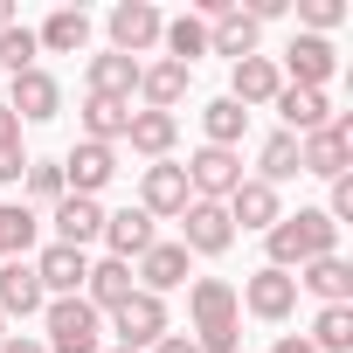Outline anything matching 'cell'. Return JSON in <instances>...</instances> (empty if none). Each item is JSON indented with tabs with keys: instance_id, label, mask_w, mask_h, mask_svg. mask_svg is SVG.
I'll use <instances>...</instances> for the list:
<instances>
[{
	"instance_id": "60d3db41",
	"label": "cell",
	"mask_w": 353,
	"mask_h": 353,
	"mask_svg": "<svg viewBox=\"0 0 353 353\" xmlns=\"http://www.w3.org/2000/svg\"><path fill=\"white\" fill-rule=\"evenodd\" d=\"M0 353H49V346H42V339H8Z\"/></svg>"
},
{
	"instance_id": "3957f363",
	"label": "cell",
	"mask_w": 353,
	"mask_h": 353,
	"mask_svg": "<svg viewBox=\"0 0 353 353\" xmlns=\"http://www.w3.org/2000/svg\"><path fill=\"white\" fill-rule=\"evenodd\" d=\"M42 319H49V353H104V312H97V305H83V298H49Z\"/></svg>"
},
{
	"instance_id": "7c38bea8",
	"label": "cell",
	"mask_w": 353,
	"mask_h": 353,
	"mask_svg": "<svg viewBox=\"0 0 353 353\" xmlns=\"http://www.w3.org/2000/svg\"><path fill=\"white\" fill-rule=\"evenodd\" d=\"M236 305H250L256 319H270V325H277V319H291V305H298V277H291V270H270V263H263V270H256V277L243 284V298H236Z\"/></svg>"
},
{
	"instance_id": "b9f144b4",
	"label": "cell",
	"mask_w": 353,
	"mask_h": 353,
	"mask_svg": "<svg viewBox=\"0 0 353 353\" xmlns=\"http://www.w3.org/2000/svg\"><path fill=\"white\" fill-rule=\"evenodd\" d=\"M270 353H312V346H305V339H277Z\"/></svg>"
},
{
	"instance_id": "484cf974",
	"label": "cell",
	"mask_w": 353,
	"mask_h": 353,
	"mask_svg": "<svg viewBox=\"0 0 353 353\" xmlns=\"http://www.w3.org/2000/svg\"><path fill=\"white\" fill-rule=\"evenodd\" d=\"M132 90H139V63L132 56H118V49L90 56V97H125L132 104Z\"/></svg>"
},
{
	"instance_id": "4316f807",
	"label": "cell",
	"mask_w": 353,
	"mask_h": 353,
	"mask_svg": "<svg viewBox=\"0 0 353 353\" xmlns=\"http://www.w3.org/2000/svg\"><path fill=\"white\" fill-rule=\"evenodd\" d=\"M298 284L319 291L325 305H353V263H346V256H319V263H305Z\"/></svg>"
},
{
	"instance_id": "f1b7e54d",
	"label": "cell",
	"mask_w": 353,
	"mask_h": 353,
	"mask_svg": "<svg viewBox=\"0 0 353 353\" xmlns=\"http://www.w3.org/2000/svg\"><path fill=\"white\" fill-rule=\"evenodd\" d=\"M125 125H132V104L125 97H83V139L111 145V139H125Z\"/></svg>"
},
{
	"instance_id": "1f68e13d",
	"label": "cell",
	"mask_w": 353,
	"mask_h": 353,
	"mask_svg": "<svg viewBox=\"0 0 353 353\" xmlns=\"http://www.w3.org/2000/svg\"><path fill=\"white\" fill-rule=\"evenodd\" d=\"M312 353H353V305H325L319 319H312V339H305Z\"/></svg>"
},
{
	"instance_id": "52a82bcc",
	"label": "cell",
	"mask_w": 353,
	"mask_h": 353,
	"mask_svg": "<svg viewBox=\"0 0 353 353\" xmlns=\"http://www.w3.org/2000/svg\"><path fill=\"white\" fill-rule=\"evenodd\" d=\"M159 28H166V14L152 8V0H118V8H111V49L132 56V63L159 42Z\"/></svg>"
},
{
	"instance_id": "30bf717a",
	"label": "cell",
	"mask_w": 353,
	"mask_h": 353,
	"mask_svg": "<svg viewBox=\"0 0 353 353\" xmlns=\"http://www.w3.org/2000/svg\"><path fill=\"white\" fill-rule=\"evenodd\" d=\"M188 201H194V194H188V173L173 166V159H152L145 181H139V208L159 222V215H188Z\"/></svg>"
},
{
	"instance_id": "5bb4252c",
	"label": "cell",
	"mask_w": 353,
	"mask_h": 353,
	"mask_svg": "<svg viewBox=\"0 0 353 353\" xmlns=\"http://www.w3.org/2000/svg\"><path fill=\"white\" fill-rule=\"evenodd\" d=\"M42 305H49V291H42L35 263L8 256V263H0V319H28V312H42Z\"/></svg>"
},
{
	"instance_id": "d6986e66",
	"label": "cell",
	"mask_w": 353,
	"mask_h": 353,
	"mask_svg": "<svg viewBox=\"0 0 353 353\" xmlns=\"http://www.w3.org/2000/svg\"><path fill=\"white\" fill-rule=\"evenodd\" d=\"M277 90H284V70H277L270 56H243L236 77H229V97H236L243 111H250V104H270Z\"/></svg>"
},
{
	"instance_id": "d6a6232c",
	"label": "cell",
	"mask_w": 353,
	"mask_h": 353,
	"mask_svg": "<svg viewBox=\"0 0 353 353\" xmlns=\"http://www.w3.org/2000/svg\"><path fill=\"white\" fill-rule=\"evenodd\" d=\"M291 173H298V139H291V132H270V139H263V173H256V181L277 188V181H291Z\"/></svg>"
},
{
	"instance_id": "ba28073f",
	"label": "cell",
	"mask_w": 353,
	"mask_h": 353,
	"mask_svg": "<svg viewBox=\"0 0 353 353\" xmlns=\"http://www.w3.org/2000/svg\"><path fill=\"white\" fill-rule=\"evenodd\" d=\"M181 250L188 256H222L229 243H236V229H229V208L222 201H188V215H181Z\"/></svg>"
},
{
	"instance_id": "e575fe53",
	"label": "cell",
	"mask_w": 353,
	"mask_h": 353,
	"mask_svg": "<svg viewBox=\"0 0 353 353\" xmlns=\"http://www.w3.org/2000/svg\"><path fill=\"white\" fill-rule=\"evenodd\" d=\"M35 229H42V222H35L28 208H0V263H8L14 250H28V243H35Z\"/></svg>"
},
{
	"instance_id": "e0dca14e",
	"label": "cell",
	"mask_w": 353,
	"mask_h": 353,
	"mask_svg": "<svg viewBox=\"0 0 353 353\" xmlns=\"http://www.w3.org/2000/svg\"><path fill=\"white\" fill-rule=\"evenodd\" d=\"M104 236V208L90 201V194H63L56 201V243L63 250H83V243H97Z\"/></svg>"
},
{
	"instance_id": "9c48e42d",
	"label": "cell",
	"mask_w": 353,
	"mask_h": 353,
	"mask_svg": "<svg viewBox=\"0 0 353 353\" xmlns=\"http://www.w3.org/2000/svg\"><path fill=\"white\" fill-rule=\"evenodd\" d=\"M111 173H118V152H111V145H97V139H83V145H70V159H63V188L97 201V194L111 188Z\"/></svg>"
},
{
	"instance_id": "2e32d148",
	"label": "cell",
	"mask_w": 353,
	"mask_h": 353,
	"mask_svg": "<svg viewBox=\"0 0 353 353\" xmlns=\"http://www.w3.org/2000/svg\"><path fill=\"white\" fill-rule=\"evenodd\" d=\"M284 70L298 77V90H325V77L339 70V49H332L325 35H298V42L284 49Z\"/></svg>"
},
{
	"instance_id": "9a60e30c",
	"label": "cell",
	"mask_w": 353,
	"mask_h": 353,
	"mask_svg": "<svg viewBox=\"0 0 353 353\" xmlns=\"http://www.w3.org/2000/svg\"><path fill=\"white\" fill-rule=\"evenodd\" d=\"M256 35H263V28L250 21V8L229 0V8L208 21V56H236V63H243V56H256Z\"/></svg>"
},
{
	"instance_id": "d590c367",
	"label": "cell",
	"mask_w": 353,
	"mask_h": 353,
	"mask_svg": "<svg viewBox=\"0 0 353 353\" xmlns=\"http://www.w3.org/2000/svg\"><path fill=\"white\" fill-rule=\"evenodd\" d=\"M21 181H28L35 201H63V194H70V188H63V159H28Z\"/></svg>"
},
{
	"instance_id": "7402d4cb",
	"label": "cell",
	"mask_w": 353,
	"mask_h": 353,
	"mask_svg": "<svg viewBox=\"0 0 353 353\" xmlns=\"http://www.w3.org/2000/svg\"><path fill=\"white\" fill-rule=\"evenodd\" d=\"M132 277H139V291H152V298L173 291V284H188V250H181V243H152Z\"/></svg>"
},
{
	"instance_id": "f6af8a7d",
	"label": "cell",
	"mask_w": 353,
	"mask_h": 353,
	"mask_svg": "<svg viewBox=\"0 0 353 353\" xmlns=\"http://www.w3.org/2000/svg\"><path fill=\"white\" fill-rule=\"evenodd\" d=\"M104 353H132V346H104Z\"/></svg>"
},
{
	"instance_id": "8992f818",
	"label": "cell",
	"mask_w": 353,
	"mask_h": 353,
	"mask_svg": "<svg viewBox=\"0 0 353 353\" xmlns=\"http://www.w3.org/2000/svg\"><path fill=\"white\" fill-rule=\"evenodd\" d=\"M111 325H118V346L145 353V346H159V339H166V298H152V291H132V298L111 312Z\"/></svg>"
},
{
	"instance_id": "ab89813d",
	"label": "cell",
	"mask_w": 353,
	"mask_h": 353,
	"mask_svg": "<svg viewBox=\"0 0 353 353\" xmlns=\"http://www.w3.org/2000/svg\"><path fill=\"white\" fill-rule=\"evenodd\" d=\"M152 353H201V346H194V339H188V332H166V339H159V346H152Z\"/></svg>"
},
{
	"instance_id": "8fae6325",
	"label": "cell",
	"mask_w": 353,
	"mask_h": 353,
	"mask_svg": "<svg viewBox=\"0 0 353 353\" xmlns=\"http://www.w3.org/2000/svg\"><path fill=\"white\" fill-rule=\"evenodd\" d=\"M8 111H14L21 125H49V118L63 111V83H56L49 70H21V77H14V97H8Z\"/></svg>"
},
{
	"instance_id": "4fadbf2b",
	"label": "cell",
	"mask_w": 353,
	"mask_h": 353,
	"mask_svg": "<svg viewBox=\"0 0 353 353\" xmlns=\"http://www.w3.org/2000/svg\"><path fill=\"white\" fill-rule=\"evenodd\" d=\"M35 277H42V291H49V298H83L90 256H83V250H63V243H49V250L35 256Z\"/></svg>"
},
{
	"instance_id": "83f0119b",
	"label": "cell",
	"mask_w": 353,
	"mask_h": 353,
	"mask_svg": "<svg viewBox=\"0 0 353 353\" xmlns=\"http://www.w3.org/2000/svg\"><path fill=\"white\" fill-rule=\"evenodd\" d=\"M42 49H56V56H77L83 42H90V14L83 8H56L49 21H42V35H35Z\"/></svg>"
},
{
	"instance_id": "277c9868",
	"label": "cell",
	"mask_w": 353,
	"mask_h": 353,
	"mask_svg": "<svg viewBox=\"0 0 353 353\" xmlns=\"http://www.w3.org/2000/svg\"><path fill=\"white\" fill-rule=\"evenodd\" d=\"M353 166V118H332L319 132L298 139V173H319V181H339Z\"/></svg>"
},
{
	"instance_id": "f35d334b",
	"label": "cell",
	"mask_w": 353,
	"mask_h": 353,
	"mask_svg": "<svg viewBox=\"0 0 353 353\" xmlns=\"http://www.w3.org/2000/svg\"><path fill=\"white\" fill-rule=\"evenodd\" d=\"M0 145H21V118H14L8 104H0Z\"/></svg>"
},
{
	"instance_id": "8d00e7d4",
	"label": "cell",
	"mask_w": 353,
	"mask_h": 353,
	"mask_svg": "<svg viewBox=\"0 0 353 353\" xmlns=\"http://www.w3.org/2000/svg\"><path fill=\"white\" fill-rule=\"evenodd\" d=\"M298 14L312 21V35H325V28H339V21H346V8H339V0H305Z\"/></svg>"
},
{
	"instance_id": "7a4b0ae2",
	"label": "cell",
	"mask_w": 353,
	"mask_h": 353,
	"mask_svg": "<svg viewBox=\"0 0 353 353\" xmlns=\"http://www.w3.org/2000/svg\"><path fill=\"white\" fill-rule=\"evenodd\" d=\"M188 312H194V346L201 353H236V339H243V305H236V284H222V277H201L194 291H188Z\"/></svg>"
},
{
	"instance_id": "6da1fadb",
	"label": "cell",
	"mask_w": 353,
	"mask_h": 353,
	"mask_svg": "<svg viewBox=\"0 0 353 353\" xmlns=\"http://www.w3.org/2000/svg\"><path fill=\"white\" fill-rule=\"evenodd\" d=\"M270 243V270H305L319 256H339V229L325 222V208H298V215H277L263 229Z\"/></svg>"
},
{
	"instance_id": "5b68a950",
	"label": "cell",
	"mask_w": 353,
	"mask_h": 353,
	"mask_svg": "<svg viewBox=\"0 0 353 353\" xmlns=\"http://www.w3.org/2000/svg\"><path fill=\"white\" fill-rule=\"evenodd\" d=\"M181 173H188V194H194V201H229V194L243 188V159L222 152V145H201Z\"/></svg>"
},
{
	"instance_id": "74e56055",
	"label": "cell",
	"mask_w": 353,
	"mask_h": 353,
	"mask_svg": "<svg viewBox=\"0 0 353 353\" xmlns=\"http://www.w3.org/2000/svg\"><path fill=\"white\" fill-rule=\"evenodd\" d=\"M21 173H28V152L21 145H0V181H21Z\"/></svg>"
},
{
	"instance_id": "f546056e",
	"label": "cell",
	"mask_w": 353,
	"mask_h": 353,
	"mask_svg": "<svg viewBox=\"0 0 353 353\" xmlns=\"http://www.w3.org/2000/svg\"><path fill=\"white\" fill-rule=\"evenodd\" d=\"M159 42H166V63L194 70V56H208V21L181 14V21H166V28H159Z\"/></svg>"
},
{
	"instance_id": "44dd1931",
	"label": "cell",
	"mask_w": 353,
	"mask_h": 353,
	"mask_svg": "<svg viewBox=\"0 0 353 353\" xmlns=\"http://www.w3.org/2000/svg\"><path fill=\"white\" fill-rule=\"evenodd\" d=\"M132 291H139V277H132V263H118V256L90 263V277H83V305H97V312H118Z\"/></svg>"
},
{
	"instance_id": "7bdbcfd3",
	"label": "cell",
	"mask_w": 353,
	"mask_h": 353,
	"mask_svg": "<svg viewBox=\"0 0 353 353\" xmlns=\"http://www.w3.org/2000/svg\"><path fill=\"white\" fill-rule=\"evenodd\" d=\"M14 28V8H8V0H0V35H8Z\"/></svg>"
},
{
	"instance_id": "ac0fdd59",
	"label": "cell",
	"mask_w": 353,
	"mask_h": 353,
	"mask_svg": "<svg viewBox=\"0 0 353 353\" xmlns=\"http://www.w3.org/2000/svg\"><path fill=\"white\" fill-rule=\"evenodd\" d=\"M104 243H111L118 263H139L159 236H152V215H145V208H118V215H104Z\"/></svg>"
},
{
	"instance_id": "603a6c76",
	"label": "cell",
	"mask_w": 353,
	"mask_h": 353,
	"mask_svg": "<svg viewBox=\"0 0 353 353\" xmlns=\"http://www.w3.org/2000/svg\"><path fill=\"white\" fill-rule=\"evenodd\" d=\"M222 208H229V229H236V222H243V229H270V222L284 215L277 188H263V181H243V188H236V194H229Z\"/></svg>"
},
{
	"instance_id": "836d02e7",
	"label": "cell",
	"mask_w": 353,
	"mask_h": 353,
	"mask_svg": "<svg viewBox=\"0 0 353 353\" xmlns=\"http://www.w3.org/2000/svg\"><path fill=\"white\" fill-rule=\"evenodd\" d=\"M35 49H42V42H35V28H21V21H14L8 35H0V70H8V77L35 70Z\"/></svg>"
},
{
	"instance_id": "ee69618b",
	"label": "cell",
	"mask_w": 353,
	"mask_h": 353,
	"mask_svg": "<svg viewBox=\"0 0 353 353\" xmlns=\"http://www.w3.org/2000/svg\"><path fill=\"white\" fill-rule=\"evenodd\" d=\"M0 346H8V319H0Z\"/></svg>"
},
{
	"instance_id": "4dcf8cb0",
	"label": "cell",
	"mask_w": 353,
	"mask_h": 353,
	"mask_svg": "<svg viewBox=\"0 0 353 353\" xmlns=\"http://www.w3.org/2000/svg\"><path fill=\"white\" fill-rule=\"evenodd\" d=\"M201 125H208V145L236 152V145H243V132H250V111H243L236 97H215V104L201 111Z\"/></svg>"
},
{
	"instance_id": "ffe728a7",
	"label": "cell",
	"mask_w": 353,
	"mask_h": 353,
	"mask_svg": "<svg viewBox=\"0 0 353 353\" xmlns=\"http://www.w3.org/2000/svg\"><path fill=\"white\" fill-rule=\"evenodd\" d=\"M270 104L284 111V132H291V139H305V132L332 125V104H325V90H298V83H284Z\"/></svg>"
},
{
	"instance_id": "d4e9b609",
	"label": "cell",
	"mask_w": 353,
	"mask_h": 353,
	"mask_svg": "<svg viewBox=\"0 0 353 353\" xmlns=\"http://www.w3.org/2000/svg\"><path fill=\"white\" fill-rule=\"evenodd\" d=\"M139 97H145V111H173L188 97V70L181 63H139Z\"/></svg>"
},
{
	"instance_id": "cb8c5ba5",
	"label": "cell",
	"mask_w": 353,
	"mask_h": 353,
	"mask_svg": "<svg viewBox=\"0 0 353 353\" xmlns=\"http://www.w3.org/2000/svg\"><path fill=\"white\" fill-rule=\"evenodd\" d=\"M125 139H132V152H145V159H166V152H173V139H181V118H173V111H132Z\"/></svg>"
}]
</instances>
